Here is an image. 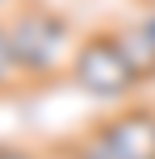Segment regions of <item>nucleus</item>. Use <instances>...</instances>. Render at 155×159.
I'll list each match as a JSON object with an SVG mask.
<instances>
[{
	"instance_id": "obj_9",
	"label": "nucleus",
	"mask_w": 155,
	"mask_h": 159,
	"mask_svg": "<svg viewBox=\"0 0 155 159\" xmlns=\"http://www.w3.org/2000/svg\"><path fill=\"white\" fill-rule=\"evenodd\" d=\"M4 4H13V0H0V8H4Z\"/></svg>"
},
{
	"instance_id": "obj_7",
	"label": "nucleus",
	"mask_w": 155,
	"mask_h": 159,
	"mask_svg": "<svg viewBox=\"0 0 155 159\" xmlns=\"http://www.w3.org/2000/svg\"><path fill=\"white\" fill-rule=\"evenodd\" d=\"M0 159H42V155L25 151V147H13V143H0Z\"/></svg>"
},
{
	"instance_id": "obj_3",
	"label": "nucleus",
	"mask_w": 155,
	"mask_h": 159,
	"mask_svg": "<svg viewBox=\"0 0 155 159\" xmlns=\"http://www.w3.org/2000/svg\"><path fill=\"white\" fill-rule=\"evenodd\" d=\"M80 143L97 159H155V109L130 105V109L88 126Z\"/></svg>"
},
{
	"instance_id": "obj_6",
	"label": "nucleus",
	"mask_w": 155,
	"mask_h": 159,
	"mask_svg": "<svg viewBox=\"0 0 155 159\" xmlns=\"http://www.w3.org/2000/svg\"><path fill=\"white\" fill-rule=\"evenodd\" d=\"M59 159H97V155H92L88 147L80 143V138H75V143H67V147H63V155H59Z\"/></svg>"
},
{
	"instance_id": "obj_5",
	"label": "nucleus",
	"mask_w": 155,
	"mask_h": 159,
	"mask_svg": "<svg viewBox=\"0 0 155 159\" xmlns=\"http://www.w3.org/2000/svg\"><path fill=\"white\" fill-rule=\"evenodd\" d=\"M25 80L21 63H17V50H13V38H8V21H0V92L17 88Z\"/></svg>"
},
{
	"instance_id": "obj_10",
	"label": "nucleus",
	"mask_w": 155,
	"mask_h": 159,
	"mask_svg": "<svg viewBox=\"0 0 155 159\" xmlns=\"http://www.w3.org/2000/svg\"><path fill=\"white\" fill-rule=\"evenodd\" d=\"M147 8H155V0H147Z\"/></svg>"
},
{
	"instance_id": "obj_1",
	"label": "nucleus",
	"mask_w": 155,
	"mask_h": 159,
	"mask_svg": "<svg viewBox=\"0 0 155 159\" xmlns=\"http://www.w3.org/2000/svg\"><path fill=\"white\" fill-rule=\"evenodd\" d=\"M8 38H13L17 63H21L25 80H50L71 63V21L59 8H46L38 0L21 4L8 17Z\"/></svg>"
},
{
	"instance_id": "obj_2",
	"label": "nucleus",
	"mask_w": 155,
	"mask_h": 159,
	"mask_svg": "<svg viewBox=\"0 0 155 159\" xmlns=\"http://www.w3.org/2000/svg\"><path fill=\"white\" fill-rule=\"evenodd\" d=\"M67 75L80 92L97 96V101H122L126 92H134L143 84L126 59L122 42H117V30H97L88 38H80L71 63H67Z\"/></svg>"
},
{
	"instance_id": "obj_8",
	"label": "nucleus",
	"mask_w": 155,
	"mask_h": 159,
	"mask_svg": "<svg viewBox=\"0 0 155 159\" xmlns=\"http://www.w3.org/2000/svg\"><path fill=\"white\" fill-rule=\"evenodd\" d=\"M143 21H147V30L155 34V8H147V17H143Z\"/></svg>"
},
{
	"instance_id": "obj_4",
	"label": "nucleus",
	"mask_w": 155,
	"mask_h": 159,
	"mask_svg": "<svg viewBox=\"0 0 155 159\" xmlns=\"http://www.w3.org/2000/svg\"><path fill=\"white\" fill-rule=\"evenodd\" d=\"M117 42H122V50H126V59H130L134 75H139L143 84L155 80V34L147 30V21L122 25V30H117Z\"/></svg>"
}]
</instances>
